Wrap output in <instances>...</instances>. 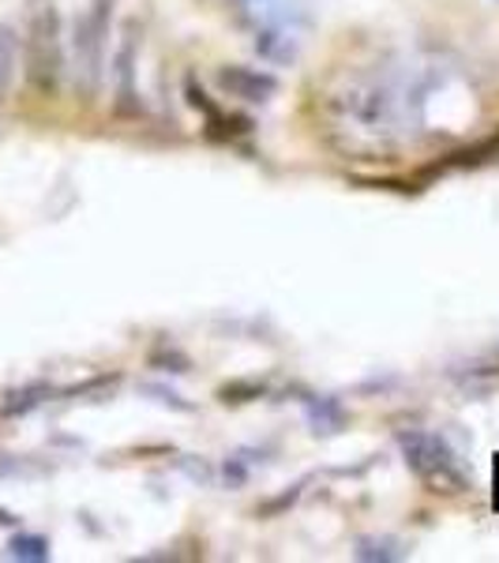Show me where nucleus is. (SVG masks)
Here are the masks:
<instances>
[{
    "label": "nucleus",
    "mask_w": 499,
    "mask_h": 563,
    "mask_svg": "<svg viewBox=\"0 0 499 563\" xmlns=\"http://www.w3.org/2000/svg\"><path fill=\"white\" fill-rule=\"evenodd\" d=\"M421 98L387 68H346L323 87L320 121L346 158L387 162L410 143Z\"/></svg>",
    "instance_id": "f257e3e1"
},
{
    "label": "nucleus",
    "mask_w": 499,
    "mask_h": 563,
    "mask_svg": "<svg viewBox=\"0 0 499 563\" xmlns=\"http://www.w3.org/2000/svg\"><path fill=\"white\" fill-rule=\"evenodd\" d=\"M398 448H402L406 466L413 470V477L421 481L435 496H462L469 488V477L462 470L458 455L451 451V443L435 432L424 429H406L398 432Z\"/></svg>",
    "instance_id": "f03ea898"
},
{
    "label": "nucleus",
    "mask_w": 499,
    "mask_h": 563,
    "mask_svg": "<svg viewBox=\"0 0 499 563\" xmlns=\"http://www.w3.org/2000/svg\"><path fill=\"white\" fill-rule=\"evenodd\" d=\"M65 76V42H60V15L53 4H38L26 26V84L38 98H53Z\"/></svg>",
    "instance_id": "7ed1b4c3"
},
{
    "label": "nucleus",
    "mask_w": 499,
    "mask_h": 563,
    "mask_svg": "<svg viewBox=\"0 0 499 563\" xmlns=\"http://www.w3.org/2000/svg\"><path fill=\"white\" fill-rule=\"evenodd\" d=\"M109 4L113 0H95L71 26V79H76V90L87 102L98 95V84H102Z\"/></svg>",
    "instance_id": "20e7f679"
},
{
    "label": "nucleus",
    "mask_w": 499,
    "mask_h": 563,
    "mask_svg": "<svg viewBox=\"0 0 499 563\" xmlns=\"http://www.w3.org/2000/svg\"><path fill=\"white\" fill-rule=\"evenodd\" d=\"M218 87L230 98H241V102H270L278 95V79L270 71L259 68H244V65H225L218 68Z\"/></svg>",
    "instance_id": "39448f33"
},
{
    "label": "nucleus",
    "mask_w": 499,
    "mask_h": 563,
    "mask_svg": "<svg viewBox=\"0 0 499 563\" xmlns=\"http://www.w3.org/2000/svg\"><path fill=\"white\" fill-rule=\"evenodd\" d=\"M135 23L124 26L121 45L113 57V76H117V113H135L140 109V95H135Z\"/></svg>",
    "instance_id": "423d86ee"
},
{
    "label": "nucleus",
    "mask_w": 499,
    "mask_h": 563,
    "mask_svg": "<svg viewBox=\"0 0 499 563\" xmlns=\"http://www.w3.org/2000/svg\"><path fill=\"white\" fill-rule=\"evenodd\" d=\"M15 65H20V38L8 23H0V98L8 95L15 79Z\"/></svg>",
    "instance_id": "0eeeda50"
},
{
    "label": "nucleus",
    "mask_w": 499,
    "mask_h": 563,
    "mask_svg": "<svg viewBox=\"0 0 499 563\" xmlns=\"http://www.w3.org/2000/svg\"><path fill=\"white\" fill-rule=\"evenodd\" d=\"M353 552H357V560H379V563H391V560L406 556L402 541H395V538H361Z\"/></svg>",
    "instance_id": "6e6552de"
},
{
    "label": "nucleus",
    "mask_w": 499,
    "mask_h": 563,
    "mask_svg": "<svg viewBox=\"0 0 499 563\" xmlns=\"http://www.w3.org/2000/svg\"><path fill=\"white\" fill-rule=\"evenodd\" d=\"M8 556L26 560V563H42V560H49V541L38 538V533H15V538L8 541Z\"/></svg>",
    "instance_id": "1a4fd4ad"
},
{
    "label": "nucleus",
    "mask_w": 499,
    "mask_h": 563,
    "mask_svg": "<svg viewBox=\"0 0 499 563\" xmlns=\"http://www.w3.org/2000/svg\"><path fill=\"white\" fill-rule=\"evenodd\" d=\"M45 398H49V387H45V384L12 390V395H4V402H0V413H8V417L26 413V410H34V406H42Z\"/></svg>",
    "instance_id": "9d476101"
},
{
    "label": "nucleus",
    "mask_w": 499,
    "mask_h": 563,
    "mask_svg": "<svg viewBox=\"0 0 499 563\" xmlns=\"http://www.w3.org/2000/svg\"><path fill=\"white\" fill-rule=\"evenodd\" d=\"M263 395V384H225L218 390L222 402H248V398H259Z\"/></svg>",
    "instance_id": "9b49d317"
}]
</instances>
